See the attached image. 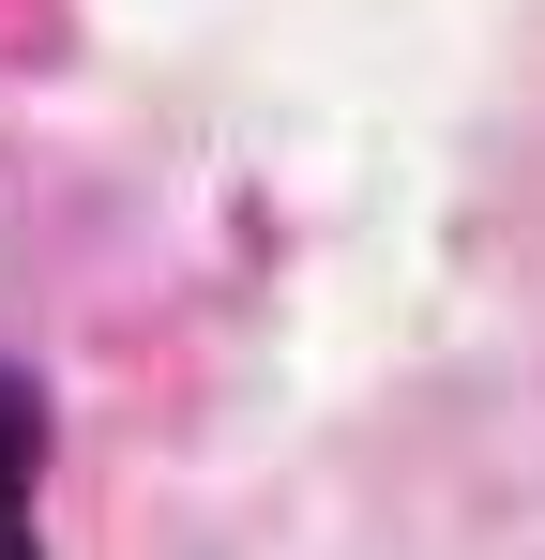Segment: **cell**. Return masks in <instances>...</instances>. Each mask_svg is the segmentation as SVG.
<instances>
[{"instance_id":"1","label":"cell","mask_w":545,"mask_h":560,"mask_svg":"<svg viewBox=\"0 0 545 560\" xmlns=\"http://www.w3.org/2000/svg\"><path fill=\"white\" fill-rule=\"evenodd\" d=\"M0 560H46V394L0 364Z\"/></svg>"}]
</instances>
